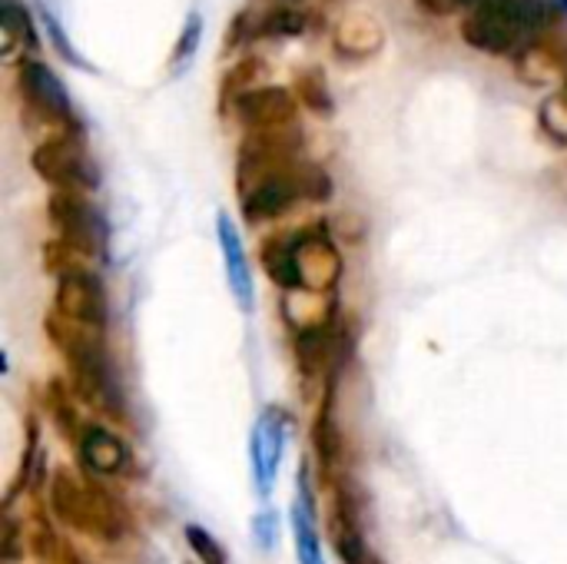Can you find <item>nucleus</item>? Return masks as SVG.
<instances>
[{"label":"nucleus","instance_id":"obj_6","mask_svg":"<svg viewBox=\"0 0 567 564\" xmlns=\"http://www.w3.org/2000/svg\"><path fill=\"white\" fill-rule=\"evenodd\" d=\"M17 80H20V93H23L27 106L33 110V116H40L43 123H53L60 130L76 126L66 86L60 83V76L53 70H47L40 60H20Z\"/></svg>","mask_w":567,"mask_h":564},{"label":"nucleus","instance_id":"obj_25","mask_svg":"<svg viewBox=\"0 0 567 564\" xmlns=\"http://www.w3.org/2000/svg\"><path fill=\"white\" fill-rule=\"evenodd\" d=\"M40 20H43V27H47V33H50V40H53V47H56V53L63 57V60H70V63H80V57L73 53V47H70V37L63 33V27H60V20L43 7L40 10Z\"/></svg>","mask_w":567,"mask_h":564},{"label":"nucleus","instance_id":"obj_16","mask_svg":"<svg viewBox=\"0 0 567 564\" xmlns=\"http://www.w3.org/2000/svg\"><path fill=\"white\" fill-rule=\"evenodd\" d=\"M47 409H50L56 429H60L73 445H80L90 425L80 422V399H76V392H73L70 386H63V382L53 379V382L47 386Z\"/></svg>","mask_w":567,"mask_h":564},{"label":"nucleus","instance_id":"obj_4","mask_svg":"<svg viewBox=\"0 0 567 564\" xmlns=\"http://www.w3.org/2000/svg\"><path fill=\"white\" fill-rule=\"evenodd\" d=\"M50 226L63 246H70L83 259H103L106 256V219L103 213L76 189H53L47 199Z\"/></svg>","mask_w":567,"mask_h":564},{"label":"nucleus","instance_id":"obj_15","mask_svg":"<svg viewBox=\"0 0 567 564\" xmlns=\"http://www.w3.org/2000/svg\"><path fill=\"white\" fill-rule=\"evenodd\" d=\"M296 246H299L296 233H276V236L262 239V246H259V259H262L266 276H269L279 289H286V293L299 289V259H296Z\"/></svg>","mask_w":567,"mask_h":564},{"label":"nucleus","instance_id":"obj_18","mask_svg":"<svg viewBox=\"0 0 567 564\" xmlns=\"http://www.w3.org/2000/svg\"><path fill=\"white\" fill-rule=\"evenodd\" d=\"M0 23H3V57L10 60L17 47H37V33L30 27V13L27 7H20L17 0H3V10H0Z\"/></svg>","mask_w":567,"mask_h":564},{"label":"nucleus","instance_id":"obj_1","mask_svg":"<svg viewBox=\"0 0 567 564\" xmlns=\"http://www.w3.org/2000/svg\"><path fill=\"white\" fill-rule=\"evenodd\" d=\"M43 329H47V339L60 349V356L66 362L70 389L76 392V399L83 406L103 412L106 419H123L126 416V399H123L116 369L110 362L103 329L73 322L56 309L47 312Z\"/></svg>","mask_w":567,"mask_h":564},{"label":"nucleus","instance_id":"obj_27","mask_svg":"<svg viewBox=\"0 0 567 564\" xmlns=\"http://www.w3.org/2000/svg\"><path fill=\"white\" fill-rule=\"evenodd\" d=\"M276 529H279V519L276 512H259L256 522H252V532H256V545L272 552L276 548Z\"/></svg>","mask_w":567,"mask_h":564},{"label":"nucleus","instance_id":"obj_11","mask_svg":"<svg viewBox=\"0 0 567 564\" xmlns=\"http://www.w3.org/2000/svg\"><path fill=\"white\" fill-rule=\"evenodd\" d=\"M236 120L249 130H282L296 126V96L282 86H262V90H246L236 100Z\"/></svg>","mask_w":567,"mask_h":564},{"label":"nucleus","instance_id":"obj_9","mask_svg":"<svg viewBox=\"0 0 567 564\" xmlns=\"http://www.w3.org/2000/svg\"><path fill=\"white\" fill-rule=\"evenodd\" d=\"M296 166H299V163H292L289 170H279V173H272V176L259 180L252 189H246V193L239 196L246 223H266V219H276V216H282L286 209H292V206L302 199Z\"/></svg>","mask_w":567,"mask_h":564},{"label":"nucleus","instance_id":"obj_14","mask_svg":"<svg viewBox=\"0 0 567 564\" xmlns=\"http://www.w3.org/2000/svg\"><path fill=\"white\" fill-rule=\"evenodd\" d=\"M76 452H80L83 465L93 475H103V479L120 475L126 469V462H130V452L120 442V435L110 432V429H103V425H90L86 435H83V442L76 445Z\"/></svg>","mask_w":567,"mask_h":564},{"label":"nucleus","instance_id":"obj_10","mask_svg":"<svg viewBox=\"0 0 567 564\" xmlns=\"http://www.w3.org/2000/svg\"><path fill=\"white\" fill-rule=\"evenodd\" d=\"M286 429L289 416L282 409H266L256 422L252 432V475H256V492L269 495L276 485V472L282 462V445H286Z\"/></svg>","mask_w":567,"mask_h":564},{"label":"nucleus","instance_id":"obj_29","mask_svg":"<svg viewBox=\"0 0 567 564\" xmlns=\"http://www.w3.org/2000/svg\"><path fill=\"white\" fill-rule=\"evenodd\" d=\"M565 93H567V83H565Z\"/></svg>","mask_w":567,"mask_h":564},{"label":"nucleus","instance_id":"obj_17","mask_svg":"<svg viewBox=\"0 0 567 564\" xmlns=\"http://www.w3.org/2000/svg\"><path fill=\"white\" fill-rule=\"evenodd\" d=\"M336 43H339V53H349V57H369L379 50L382 43V30L372 23V17H346L336 30Z\"/></svg>","mask_w":567,"mask_h":564},{"label":"nucleus","instance_id":"obj_12","mask_svg":"<svg viewBox=\"0 0 567 564\" xmlns=\"http://www.w3.org/2000/svg\"><path fill=\"white\" fill-rule=\"evenodd\" d=\"M216 229H219V246H223V256H226V276H229V289L239 302V309H252L256 306V286H252V273H249V263H246V253H243V239H239V229L236 223L219 213L216 219Z\"/></svg>","mask_w":567,"mask_h":564},{"label":"nucleus","instance_id":"obj_23","mask_svg":"<svg viewBox=\"0 0 567 564\" xmlns=\"http://www.w3.org/2000/svg\"><path fill=\"white\" fill-rule=\"evenodd\" d=\"M296 90H299V96L316 110V113H332V96H329V90H326V80H322V73H302L299 76V83H296Z\"/></svg>","mask_w":567,"mask_h":564},{"label":"nucleus","instance_id":"obj_22","mask_svg":"<svg viewBox=\"0 0 567 564\" xmlns=\"http://www.w3.org/2000/svg\"><path fill=\"white\" fill-rule=\"evenodd\" d=\"M186 545L193 548V555H196V562L199 564H226V552H223V545L206 532V529H199V525H186Z\"/></svg>","mask_w":567,"mask_h":564},{"label":"nucleus","instance_id":"obj_7","mask_svg":"<svg viewBox=\"0 0 567 564\" xmlns=\"http://www.w3.org/2000/svg\"><path fill=\"white\" fill-rule=\"evenodd\" d=\"M296 259H299V289L302 293H332L342 279V256L322 226L296 229Z\"/></svg>","mask_w":567,"mask_h":564},{"label":"nucleus","instance_id":"obj_8","mask_svg":"<svg viewBox=\"0 0 567 564\" xmlns=\"http://www.w3.org/2000/svg\"><path fill=\"white\" fill-rule=\"evenodd\" d=\"M56 312H63L73 322L93 326L106 332V296H103V283L96 273L90 269H70L63 276H56Z\"/></svg>","mask_w":567,"mask_h":564},{"label":"nucleus","instance_id":"obj_24","mask_svg":"<svg viewBox=\"0 0 567 564\" xmlns=\"http://www.w3.org/2000/svg\"><path fill=\"white\" fill-rule=\"evenodd\" d=\"M306 27V17L299 10H269L262 13V37H289Z\"/></svg>","mask_w":567,"mask_h":564},{"label":"nucleus","instance_id":"obj_13","mask_svg":"<svg viewBox=\"0 0 567 564\" xmlns=\"http://www.w3.org/2000/svg\"><path fill=\"white\" fill-rule=\"evenodd\" d=\"M312 449H316L319 475H322V482H329L339 465V455H342V435L336 425V382H326L322 406L312 422Z\"/></svg>","mask_w":567,"mask_h":564},{"label":"nucleus","instance_id":"obj_19","mask_svg":"<svg viewBox=\"0 0 567 564\" xmlns=\"http://www.w3.org/2000/svg\"><path fill=\"white\" fill-rule=\"evenodd\" d=\"M296 176H299L302 199H309V203H326V199L332 196V180H329V173H326L319 163H306V160H299Z\"/></svg>","mask_w":567,"mask_h":564},{"label":"nucleus","instance_id":"obj_5","mask_svg":"<svg viewBox=\"0 0 567 564\" xmlns=\"http://www.w3.org/2000/svg\"><path fill=\"white\" fill-rule=\"evenodd\" d=\"M33 170H37V176L47 180L53 189H76V193H86V189H96V183H100L96 163L90 160V153H86V146H83L80 126L60 130L56 136L43 140V143L33 150Z\"/></svg>","mask_w":567,"mask_h":564},{"label":"nucleus","instance_id":"obj_28","mask_svg":"<svg viewBox=\"0 0 567 564\" xmlns=\"http://www.w3.org/2000/svg\"><path fill=\"white\" fill-rule=\"evenodd\" d=\"M50 564H86V558L83 555H76L70 545H60V552H56V558Z\"/></svg>","mask_w":567,"mask_h":564},{"label":"nucleus","instance_id":"obj_26","mask_svg":"<svg viewBox=\"0 0 567 564\" xmlns=\"http://www.w3.org/2000/svg\"><path fill=\"white\" fill-rule=\"evenodd\" d=\"M20 545H27V535H20V525H17V519L7 512V515H3V562L7 564L17 562V555H20Z\"/></svg>","mask_w":567,"mask_h":564},{"label":"nucleus","instance_id":"obj_20","mask_svg":"<svg viewBox=\"0 0 567 564\" xmlns=\"http://www.w3.org/2000/svg\"><path fill=\"white\" fill-rule=\"evenodd\" d=\"M199 40H203V17L189 13L186 23H183V33L176 40V50H173V73H183L193 63V57L199 50Z\"/></svg>","mask_w":567,"mask_h":564},{"label":"nucleus","instance_id":"obj_3","mask_svg":"<svg viewBox=\"0 0 567 564\" xmlns=\"http://www.w3.org/2000/svg\"><path fill=\"white\" fill-rule=\"evenodd\" d=\"M50 512L96 542H123L130 535V515L116 495L80 479L70 469H56L50 479Z\"/></svg>","mask_w":567,"mask_h":564},{"label":"nucleus","instance_id":"obj_2","mask_svg":"<svg viewBox=\"0 0 567 564\" xmlns=\"http://www.w3.org/2000/svg\"><path fill=\"white\" fill-rule=\"evenodd\" d=\"M558 7L561 0H485L465 17L462 37L475 50L522 57L532 47V37L555 20Z\"/></svg>","mask_w":567,"mask_h":564},{"label":"nucleus","instance_id":"obj_21","mask_svg":"<svg viewBox=\"0 0 567 564\" xmlns=\"http://www.w3.org/2000/svg\"><path fill=\"white\" fill-rule=\"evenodd\" d=\"M542 126L555 143H567V93H555L542 103Z\"/></svg>","mask_w":567,"mask_h":564}]
</instances>
